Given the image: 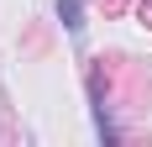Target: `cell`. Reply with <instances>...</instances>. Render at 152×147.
Segmentation results:
<instances>
[{
    "label": "cell",
    "mask_w": 152,
    "mask_h": 147,
    "mask_svg": "<svg viewBox=\"0 0 152 147\" xmlns=\"http://www.w3.org/2000/svg\"><path fill=\"white\" fill-rule=\"evenodd\" d=\"M58 16H63V26L74 32V37L84 32V0H58Z\"/></svg>",
    "instance_id": "obj_1"
}]
</instances>
